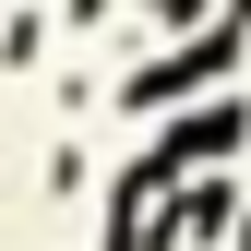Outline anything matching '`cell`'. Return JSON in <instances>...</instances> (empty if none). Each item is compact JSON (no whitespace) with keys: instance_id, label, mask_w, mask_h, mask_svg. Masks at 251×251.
I'll use <instances>...</instances> for the list:
<instances>
[{"instance_id":"6da1fadb","label":"cell","mask_w":251,"mask_h":251,"mask_svg":"<svg viewBox=\"0 0 251 251\" xmlns=\"http://www.w3.org/2000/svg\"><path fill=\"white\" fill-rule=\"evenodd\" d=\"M155 12H168V24H179V12H203V0H155Z\"/></svg>"}]
</instances>
